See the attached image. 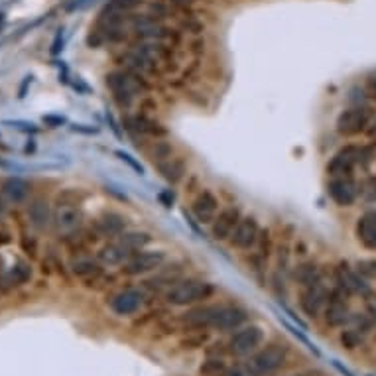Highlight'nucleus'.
Instances as JSON below:
<instances>
[{"instance_id": "412c9836", "label": "nucleus", "mask_w": 376, "mask_h": 376, "mask_svg": "<svg viewBox=\"0 0 376 376\" xmlns=\"http://www.w3.org/2000/svg\"><path fill=\"white\" fill-rule=\"evenodd\" d=\"M107 85L113 89L114 99L120 105H130V100L134 97V87H132V75L128 73H111L107 77Z\"/></svg>"}, {"instance_id": "6ab92c4d", "label": "nucleus", "mask_w": 376, "mask_h": 376, "mask_svg": "<svg viewBox=\"0 0 376 376\" xmlns=\"http://www.w3.org/2000/svg\"><path fill=\"white\" fill-rule=\"evenodd\" d=\"M30 280H32V266L24 260H18L0 272V292L20 288Z\"/></svg>"}, {"instance_id": "ea45409f", "label": "nucleus", "mask_w": 376, "mask_h": 376, "mask_svg": "<svg viewBox=\"0 0 376 376\" xmlns=\"http://www.w3.org/2000/svg\"><path fill=\"white\" fill-rule=\"evenodd\" d=\"M366 85H368V91H370V95L376 99V73L366 79Z\"/></svg>"}, {"instance_id": "4be33fe9", "label": "nucleus", "mask_w": 376, "mask_h": 376, "mask_svg": "<svg viewBox=\"0 0 376 376\" xmlns=\"http://www.w3.org/2000/svg\"><path fill=\"white\" fill-rule=\"evenodd\" d=\"M0 193L4 195V199L12 205H20L30 197V183L20 179V177H8L2 181L0 186Z\"/></svg>"}, {"instance_id": "f8f14e48", "label": "nucleus", "mask_w": 376, "mask_h": 376, "mask_svg": "<svg viewBox=\"0 0 376 376\" xmlns=\"http://www.w3.org/2000/svg\"><path fill=\"white\" fill-rule=\"evenodd\" d=\"M219 211H221V203L209 189H201L191 201V213L201 225H211Z\"/></svg>"}, {"instance_id": "6e6552de", "label": "nucleus", "mask_w": 376, "mask_h": 376, "mask_svg": "<svg viewBox=\"0 0 376 376\" xmlns=\"http://www.w3.org/2000/svg\"><path fill=\"white\" fill-rule=\"evenodd\" d=\"M168 260L163 251H138L132 252V256L123 266V272L126 276H146L152 272H158Z\"/></svg>"}, {"instance_id": "2eb2a0df", "label": "nucleus", "mask_w": 376, "mask_h": 376, "mask_svg": "<svg viewBox=\"0 0 376 376\" xmlns=\"http://www.w3.org/2000/svg\"><path fill=\"white\" fill-rule=\"evenodd\" d=\"M327 193L339 207H351L361 191L352 177H331V181L327 186Z\"/></svg>"}, {"instance_id": "58836bf2", "label": "nucleus", "mask_w": 376, "mask_h": 376, "mask_svg": "<svg viewBox=\"0 0 376 376\" xmlns=\"http://www.w3.org/2000/svg\"><path fill=\"white\" fill-rule=\"evenodd\" d=\"M8 205H10V203L4 199V195L0 193V221L4 219V215L8 213Z\"/></svg>"}, {"instance_id": "7ed1b4c3", "label": "nucleus", "mask_w": 376, "mask_h": 376, "mask_svg": "<svg viewBox=\"0 0 376 376\" xmlns=\"http://www.w3.org/2000/svg\"><path fill=\"white\" fill-rule=\"evenodd\" d=\"M81 223H83L81 201L75 199V195L71 191L60 195L53 205V221H51L53 233L60 238L69 240L81 231Z\"/></svg>"}, {"instance_id": "0eeeda50", "label": "nucleus", "mask_w": 376, "mask_h": 376, "mask_svg": "<svg viewBox=\"0 0 376 376\" xmlns=\"http://www.w3.org/2000/svg\"><path fill=\"white\" fill-rule=\"evenodd\" d=\"M370 120H373L370 107L359 102V105H352V107L339 113L337 120H335V130L341 136H347V138L349 136H357V134H361V132H364L368 128Z\"/></svg>"}, {"instance_id": "cd10ccee", "label": "nucleus", "mask_w": 376, "mask_h": 376, "mask_svg": "<svg viewBox=\"0 0 376 376\" xmlns=\"http://www.w3.org/2000/svg\"><path fill=\"white\" fill-rule=\"evenodd\" d=\"M132 126L142 132V134H150V136H163L165 134V130L160 128L158 123H154L150 118H146V116H134L132 118Z\"/></svg>"}, {"instance_id": "a211bd4d", "label": "nucleus", "mask_w": 376, "mask_h": 376, "mask_svg": "<svg viewBox=\"0 0 376 376\" xmlns=\"http://www.w3.org/2000/svg\"><path fill=\"white\" fill-rule=\"evenodd\" d=\"M128 231V219L116 211H107L95 221V233L105 238H118Z\"/></svg>"}, {"instance_id": "bb28decb", "label": "nucleus", "mask_w": 376, "mask_h": 376, "mask_svg": "<svg viewBox=\"0 0 376 376\" xmlns=\"http://www.w3.org/2000/svg\"><path fill=\"white\" fill-rule=\"evenodd\" d=\"M118 238H120L132 252L144 251L152 242V237L148 233H144V231H126V233H123Z\"/></svg>"}, {"instance_id": "a878e982", "label": "nucleus", "mask_w": 376, "mask_h": 376, "mask_svg": "<svg viewBox=\"0 0 376 376\" xmlns=\"http://www.w3.org/2000/svg\"><path fill=\"white\" fill-rule=\"evenodd\" d=\"M294 280L303 288V286H310V284H315V282L323 280V276H321V270H319L317 264L303 262L300 264V266H296V270H294Z\"/></svg>"}, {"instance_id": "aec40b11", "label": "nucleus", "mask_w": 376, "mask_h": 376, "mask_svg": "<svg viewBox=\"0 0 376 376\" xmlns=\"http://www.w3.org/2000/svg\"><path fill=\"white\" fill-rule=\"evenodd\" d=\"M355 235L364 249L376 251V209L366 211L359 217V221L355 225Z\"/></svg>"}, {"instance_id": "b1692460", "label": "nucleus", "mask_w": 376, "mask_h": 376, "mask_svg": "<svg viewBox=\"0 0 376 376\" xmlns=\"http://www.w3.org/2000/svg\"><path fill=\"white\" fill-rule=\"evenodd\" d=\"M158 172L168 183L176 186L186 176V160L179 158V156H170L168 160L158 162Z\"/></svg>"}, {"instance_id": "dca6fc26", "label": "nucleus", "mask_w": 376, "mask_h": 376, "mask_svg": "<svg viewBox=\"0 0 376 376\" xmlns=\"http://www.w3.org/2000/svg\"><path fill=\"white\" fill-rule=\"evenodd\" d=\"M132 256V251L126 247L120 238H113L105 242L97 251V260L102 264V268H114V266H125L126 260Z\"/></svg>"}, {"instance_id": "393cba45", "label": "nucleus", "mask_w": 376, "mask_h": 376, "mask_svg": "<svg viewBox=\"0 0 376 376\" xmlns=\"http://www.w3.org/2000/svg\"><path fill=\"white\" fill-rule=\"evenodd\" d=\"M71 272L75 274L77 278H83V280H91V278H99L102 274V264L91 256H77L69 264Z\"/></svg>"}, {"instance_id": "4c0bfd02", "label": "nucleus", "mask_w": 376, "mask_h": 376, "mask_svg": "<svg viewBox=\"0 0 376 376\" xmlns=\"http://www.w3.org/2000/svg\"><path fill=\"white\" fill-rule=\"evenodd\" d=\"M12 240V235H10V231L6 229V226L2 225V221H0V244H6V242H10Z\"/></svg>"}, {"instance_id": "a19ab883", "label": "nucleus", "mask_w": 376, "mask_h": 376, "mask_svg": "<svg viewBox=\"0 0 376 376\" xmlns=\"http://www.w3.org/2000/svg\"><path fill=\"white\" fill-rule=\"evenodd\" d=\"M368 132H370V136H376V120H375V125H373V128H370Z\"/></svg>"}, {"instance_id": "e433bc0d", "label": "nucleus", "mask_w": 376, "mask_h": 376, "mask_svg": "<svg viewBox=\"0 0 376 376\" xmlns=\"http://www.w3.org/2000/svg\"><path fill=\"white\" fill-rule=\"evenodd\" d=\"M366 312H368V315L373 317V319H376V298L375 296H366Z\"/></svg>"}, {"instance_id": "f704fd0d", "label": "nucleus", "mask_w": 376, "mask_h": 376, "mask_svg": "<svg viewBox=\"0 0 376 376\" xmlns=\"http://www.w3.org/2000/svg\"><path fill=\"white\" fill-rule=\"evenodd\" d=\"M223 376H254V373H252L249 364H247V366L237 364V366H233V368H226Z\"/></svg>"}, {"instance_id": "473e14b6", "label": "nucleus", "mask_w": 376, "mask_h": 376, "mask_svg": "<svg viewBox=\"0 0 376 376\" xmlns=\"http://www.w3.org/2000/svg\"><path fill=\"white\" fill-rule=\"evenodd\" d=\"M357 272L364 278H376V260H363L357 264Z\"/></svg>"}, {"instance_id": "9d476101", "label": "nucleus", "mask_w": 376, "mask_h": 376, "mask_svg": "<svg viewBox=\"0 0 376 376\" xmlns=\"http://www.w3.org/2000/svg\"><path fill=\"white\" fill-rule=\"evenodd\" d=\"M349 294L343 288L335 286L333 289H329V300L325 305V321L327 325L331 327H343L345 323H349L351 319V310H349Z\"/></svg>"}, {"instance_id": "72a5a7b5", "label": "nucleus", "mask_w": 376, "mask_h": 376, "mask_svg": "<svg viewBox=\"0 0 376 376\" xmlns=\"http://www.w3.org/2000/svg\"><path fill=\"white\" fill-rule=\"evenodd\" d=\"M363 195L368 203H376V177H370V179L364 183Z\"/></svg>"}, {"instance_id": "ddd939ff", "label": "nucleus", "mask_w": 376, "mask_h": 376, "mask_svg": "<svg viewBox=\"0 0 376 376\" xmlns=\"http://www.w3.org/2000/svg\"><path fill=\"white\" fill-rule=\"evenodd\" d=\"M142 305H144V294L136 288L120 289L109 301V307L113 310V314L120 315V317L134 315L136 312H140Z\"/></svg>"}, {"instance_id": "c756f323", "label": "nucleus", "mask_w": 376, "mask_h": 376, "mask_svg": "<svg viewBox=\"0 0 376 376\" xmlns=\"http://www.w3.org/2000/svg\"><path fill=\"white\" fill-rule=\"evenodd\" d=\"M363 335L361 331H357V329H345L343 333H341V343H343V347H347V349H357L361 343H363Z\"/></svg>"}, {"instance_id": "4468645a", "label": "nucleus", "mask_w": 376, "mask_h": 376, "mask_svg": "<svg viewBox=\"0 0 376 376\" xmlns=\"http://www.w3.org/2000/svg\"><path fill=\"white\" fill-rule=\"evenodd\" d=\"M242 219V215H240V209L235 207V205H231V207H223L217 217H215V221L211 223V237L215 240H219V242H225L231 238L233 235V231L237 229L238 221Z\"/></svg>"}, {"instance_id": "5701e85b", "label": "nucleus", "mask_w": 376, "mask_h": 376, "mask_svg": "<svg viewBox=\"0 0 376 376\" xmlns=\"http://www.w3.org/2000/svg\"><path fill=\"white\" fill-rule=\"evenodd\" d=\"M28 219H30L34 229L46 231V229H50L51 221H53V209L46 199L32 201V205L28 209Z\"/></svg>"}, {"instance_id": "c9c22d12", "label": "nucleus", "mask_w": 376, "mask_h": 376, "mask_svg": "<svg viewBox=\"0 0 376 376\" xmlns=\"http://www.w3.org/2000/svg\"><path fill=\"white\" fill-rule=\"evenodd\" d=\"M163 2H168L174 10H183V8H189L195 0H163Z\"/></svg>"}, {"instance_id": "2f4dec72", "label": "nucleus", "mask_w": 376, "mask_h": 376, "mask_svg": "<svg viewBox=\"0 0 376 376\" xmlns=\"http://www.w3.org/2000/svg\"><path fill=\"white\" fill-rule=\"evenodd\" d=\"M172 154H174L172 146H170V144H165V142H156L154 152H152V156H154V162H163V160H168Z\"/></svg>"}, {"instance_id": "1a4fd4ad", "label": "nucleus", "mask_w": 376, "mask_h": 376, "mask_svg": "<svg viewBox=\"0 0 376 376\" xmlns=\"http://www.w3.org/2000/svg\"><path fill=\"white\" fill-rule=\"evenodd\" d=\"M327 300H329V289L323 284V280L303 286L300 292V307L303 314L310 319H317L319 315L325 312Z\"/></svg>"}, {"instance_id": "f257e3e1", "label": "nucleus", "mask_w": 376, "mask_h": 376, "mask_svg": "<svg viewBox=\"0 0 376 376\" xmlns=\"http://www.w3.org/2000/svg\"><path fill=\"white\" fill-rule=\"evenodd\" d=\"M183 323L191 329H215V331H237L249 319L247 310L219 303V305H193L188 314L181 317Z\"/></svg>"}, {"instance_id": "20e7f679", "label": "nucleus", "mask_w": 376, "mask_h": 376, "mask_svg": "<svg viewBox=\"0 0 376 376\" xmlns=\"http://www.w3.org/2000/svg\"><path fill=\"white\" fill-rule=\"evenodd\" d=\"M370 158L373 152L368 146H357V144L343 146L327 163V174L331 177H351L355 168L370 162Z\"/></svg>"}, {"instance_id": "f03ea898", "label": "nucleus", "mask_w": 376, "mask_h": 376, "mask_svg": "<svg viewBox=\"0 0 376 376\" xmlns=\"http://www.w3.org/2000/svg\"><path fill=\"white\" fill-rule=\"evenodd\" d=\"M215 296V286L199 278H183L165 289V301L176 307H193Z\"/></svg>"}, {"instance_id": "7c9ffc66", "label": "nucleus", "mask_w": 376, "mask_h": 376, "mask_svg": "<svg viewBox=\"0 0 376 376\" xmlns=\"http://www.w3.org/2000/svg\"><path fill=\"white\" fill-rule=\"evenodd\" d=\"M136 4H140V0H113L111 6H107V10L116 14H126L128 10H132Z\"/></svg>"}, {"instance_id": "423d86ee", "label": "nucleus", "mask_w": 376, "mask_h": 376, "mask_svg": "<svg viewBox=\"0 0 376 376\" xmlns=\"http://www.w3.org/2000/svg\"><path fill=\"white\" fill-rule=\"evenodd\" d=\"M264 331L258 325H242L238 327L229 339V352L237 359H247L262 347Z\"/></svg>"}, {"instance_id": "9b49d317", "label": "nucleus", "mask_w": 376, "mask_h": 376, "mask_svg": "<svg viewBox=\"0 0 376 376\" xmlns=\"http://www.w3.org/2000/svg\"><path fill=\"white\" fill-rule=\"evenodd\" d=\"M260 240V225L256 221V217H242L238 221L237 229L233 231V235L229 238L231 247H235L238 251H252Z\"/></svg>"}, {"instance_id": "f3484780", "label": "nucleus", "mask_w": 376, "mask_h": 376, "mask_svg": "<svg viewBox=\"0 0 376 376\" xmlns=\"http://www.w3.org/2000/svg\"><path fill=\"white\" fill-rule=\"evenodd\" d=\"M335 282H337L339 288H343L349 296H363L366 298L370 294V288L368 284L364 282V278L352 270L349 266H339L335 270Z\"/></svg>"}, {"instance_id": "c85d7f7f", "label": "nucleus", "mask_w": 376, "mask_h": 376, "mask_svg": "<svg viewBox=\"0 0 376 376\" xmlns=\"http://www.w3.org/2000/svg\"><path fill=\"white\" fill-rule=\"evenodd\" d=\"M226 370V364L223 359H209L201 364V376H223Z\"/></svg>"}, {"instance_id": "39448f33", "label": "nucleus", "mask_w": 376, "mask_h": 376, "mask_svg": "<svg viewBox=\"0 0 376 376\" xmlns=\"http://www.w3.org/2000/svg\"><path fill=\"white\" fill-rule=\"evenodd\" d=\"M286 363H288V347L280 343H270L252 355L249 366L254 376H268L278 373Z\"/></svg>"}]
</instances>
